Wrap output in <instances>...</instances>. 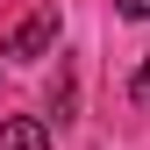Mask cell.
<instances>
[{
    "instance_id": "obj_3",
    "label": "cell",
    "mask_w": 150,
    "mask_h": 150,
    "mask_svg": "<svg viewBox=\"0 0 150 150\" xmlns=\"http://www.w3.org/2000/svg\"><path fill=\"white\" fill-rule=\"evenodd\" d=\"M129 100H136V107H150V57L136 64V79H129Z\"/></svg>"
},
{
    "instance_id": "obj_4",
    "label": "cell",
    "mask_w": 150,
    "mask_h": 150,
    "mask_svg": "<svg viewBox=\"0 0 150 150\" xmlns=\"http://www.w3.org/2000/svg\"><path fill=\"white\" fill-rule=\"evenodd\" d=\"M115 14L122 22H150V0H115Z\"/></svg>"
},
{
    "instance_id": "obj_2",
    "label": "cell",
    "mask_w": 150,
    "mask_h": 150,
    "mask_svg": "<svg viewBox=\"0 0 150 150\" xmlns=\"http://www.w3.org/2000/svg\"><path fill=\"white\" fill-rule=\"evenodd\" d=\"M0 150H50V129L36 115H14V122H0Z\"/></svg>"
},
{
    "instance_id": "obj_1",
    "label": "cell",
    "mask_w": 150,
    "mask_h": 150,
    "mask_svg": "<svg viewBox=\"0 0 150 150\" xmlns=\"http://www.w3.org/2000/svg\"><path fill=\"white\" fill-rule=\"evenodd\" d=\"M50 43H57V7H29L7 36V57H43Z\"/></svg>"
}]
</instances>
